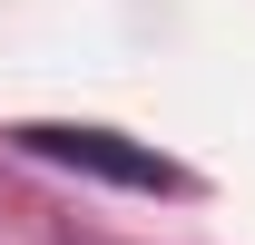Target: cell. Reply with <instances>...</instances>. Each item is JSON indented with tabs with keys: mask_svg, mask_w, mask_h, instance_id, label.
I'll return each mask as SVG.
<instances>
[{
	"mask_svg": "<svg viewBox=\"0 0 255 245\" xmlns=\"http://www.w3.org/2000/svg\"><path fill=\"white\" fill-rule=\"evenodd\" d=\"M10 147H30L39 167H69V177H98V186H137V196H187L196 186L147 137H118V127H89V118H20Z\"/></svg>",
	"mask_w": 255,
	"mask_h": 245,
	"instance_id": "obj_1",
	"label": "cell"
}]
</instances>
